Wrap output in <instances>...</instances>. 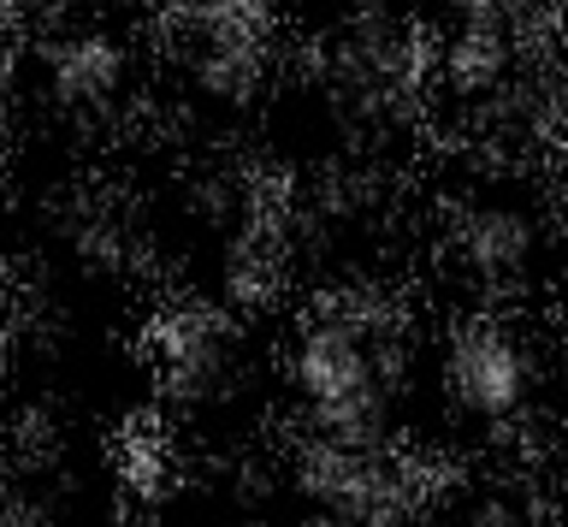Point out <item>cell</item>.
Listing matches in <instances>:
<instances>
[{"mask_svg":"<svg viewBox=\"0 0 568 527\" xmlns=\"http://www.w3.org/2000/svg\"><path fill=\"white\" fill-rule=\"evenodd\" d=\"M397 321L379 303H332L314 321H302L291 344V385L314 433L379 445L385 385L397 374Z\"/></svg>","mask_w":568,"mask_h":527,"instance_id":"obj_1","label":"cell"},{"mask_svg":"<svg viewBox=\"0 0 568 527\" xmlns=\"http://www.w3.org/2000/svg\"><path fill=\"white\" fill-rule=\"evenodd\" d=\"M166 42L195 95L248 101L273 65V7L266 0H166Z\"/></svg>","mask_w":568,"mask_h":527,"instance_id":"obj_2","label":"cell"},{"mask_svg":"<svg viewBox=\"0 0 568 527\" xmlns=\"http://www.w3.org/2000/svg\"><path fill=\"white\" fill-rule=\"evenodd\" d=\"M444 392L462 415L491 420V427L521 415L532 392V356L515 338V326L497 314H468L444 344Z\"/></svg>","mask_w":568,"mask_h":527,"instance_id":"obj_3","label":"cell"},{"mask_svg":"<svg viewBox=\"0 0 568 527\" xmlns=\"http://www.w3.org/2000/svg\"><path fill=\"white\" fill-rule=\"evenodd\" d=\"M136 72V48L113 24H53L36 42V83L65 113H106L124 101Z\"/></svg>","mask_w":568,"mask_h":527,"instance_id":"obj_4","label":"cell"},{"mask_svg":"<svg viewBox=\"0 0 568 527\" xmlns=\"http://www.w3.org/2000/svg\"><path fill=\"white\" fill-rule=\"evenodd\" d=\"M450 243H456V261L468 267L479 285L504 291V285H521L532 273V255H539V232H532V214L515 202H474L462 207L456 225H450Z\"/></svg>","mask_w":568,"mask_h":527,"instance_id":"obj_5","label":"cell"},{"mask_svg":"<svg viewBox=\"0 0 568 527\" xmlns=\"http://www.w3.org/2000/svg\"><path fill=\"white\" fill-rule=\"evenodd\" d=\"M65 0H0V19H30V12H60Z\"/></svg>","mask_w":568,"mask_h":527,"instance_id":"obj_6","label":"cell"},{"mask_svg":"<svg viewBox=\"0 0 568 527\" xmlns=\"http://www.w3.org/2000/svg\"><path fill=\"white\" fill-rule=\"evenodd\" d=\"M266 7H302V0H266Z\"/></svg>","mask_w":568,"mask_h":527,"instance_id":"obj_7","label":"cell"},{"mask_svg":"<svg viewBox=\"0 0 568 527\" xmlns=\"http://www.w3.org/2000/svg\"><path fill=\"white\" fill-rule=\"evenodd\" d=\"M562 427H568V392H562Z\"/></svg>","mask_w":568,"mask_h":527,"instance_id":"obj_8","label":"cell"},{"mask_svg":"<svg viewBox=\"0 0 568 527\" xmlns=\"http://www.w3.org/2000/svg\"><path fill=\"white\" fill-rule=\"evenodd\" d=\"M562 196H568V166H562Z\"/></svg>","mask_w":568,"mask_h":527,"instance_id":"obj_9","label":"cell"},{"mask_svg":"<svg viewBox=\"0 0 568 527\" xmlns=\"http://www.w3.org/2000/svg\"><path fill=\"white\" fill-rule=\"evenodd\" d=\"M302 527H332V521H302Z\"/></svg>","mask_w":568,"mask_h":527,"instance_id":"obj_10","label":"cell"}]
</instances>
